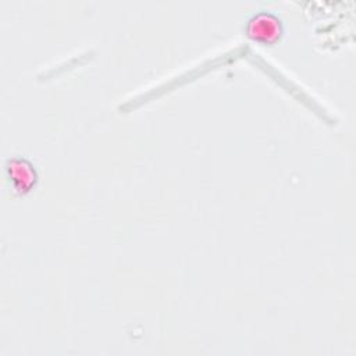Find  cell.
Listing matches in <instances>:
<instances>
[{"instance_id":"cell-1","label":"cell","mask_w":356,"mask_h":356,"mask_svg":"<svg viewBox=\"0 0 356 356\" xmlns=\"http://www.w3.org/2000/svg\"><path fill=\"white\" fill-rule=\"evenodd\" d=\"M282 33L281 21L270 13L254 15L248 24V35L261 43H274Z\"/></svg>"},{"instance_id":"cell-2","label":"cell","mask_w":356,"mask_h":356,"mask_svg":"<svg viewBox=\"0 0 356 356\" xmlns=\"http://www.w3.org/2000/svg\"><path fill=\"white\" fill-rule=\"evenodd\" d=\"M7 170H8V177L13 181L17 191H21V192L29 191L36 182V178H38L36 171L33 165L25 159L15 157L10 160L7 164Z\"/></svg>"}]
</instances>
